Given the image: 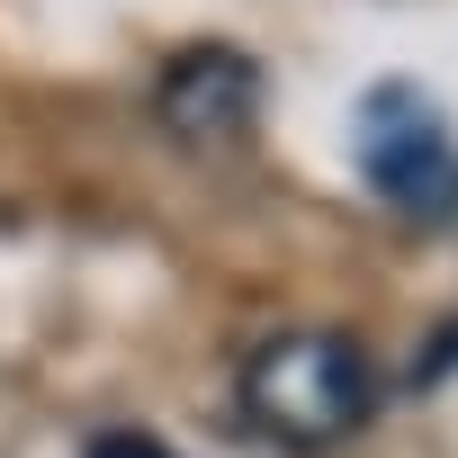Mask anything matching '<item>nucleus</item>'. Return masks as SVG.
I'll list each match as a JSON object with an SVG mask.
<instances>
[{
	"label": "nucleus",
	"mask_w": 458,
	"mask_h": 458,
	"mask_svg": "<svg viewBox=\"0 0 458 458\" xmlns=\"http://www.w3.org/2000/svg\"><path fill=\"white\" fill-rule=\"evenodd\" d=\"M234 395H243V422H252L270 449L315 458V449H342V440H360V431L377 422L386 377H377L369 342L324 333V324H297V333H270V342L243 360Z\"/></svg>",
	"instance_id": "nucleus-1"
},
{
	"label": "nucleus",
	"mask_w": 458,
	"mask_h": 458,
	"mask_svg": "<svg viewBox=\"0 0 458 458\" xmlns=\"http://www.w3.org/2000/svg\"><path fill=\"white\" fill-rule=\"evenodd\" d=\"M351 162L369 198L404 225H458V126L422 81H377L351 117Z\"/></svg>",
	"instance_id": "nucleus-2"
},
{
	"label": "nucleus",
	"mask_w": 458,
	"mask_h": 458,
	"mask_svg": "<svg viewBox=\"0 0 458 458\" xmlns=\"http://www.w3.org/2000/svg\"><path fill=\"white\" fill-rule=\"evenodd\" d=\"M153 126L189 153H225L261 126V64L243 46H180L153 81Z\"/></svg>",
	"instance_id": "nucleus-3"
},
{
	"label": "nucleus",
	"mask_w": 458,
	"mask_h": 458,
	"mask_svg": "<svg viewBox=\"0 0 458 458\" xmlns=\"http://www.w3.org/2000/svg\"><path fill=\"white\" fill-rule=\"evenodd\" d=\"M81 458H180L171 440H153V431H99Z\"/></svg>",
	"instance_id": "nucleus-4"
}]
</instances>
